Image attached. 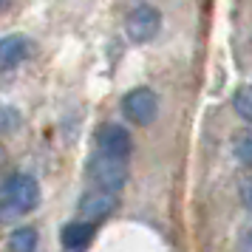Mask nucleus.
<instances>
[{
	"instance_id": "1",
	"label": "nucleus",
	"mask_w": 252,
	"mask_h": 252,
	"mask_svg": "<svg viewBox=\"0 0 252 252\" xmlns=\"http://www.w3.org/2000/svg\"><path fill=\"white\" fill-rule=\"evenodd\" d=\"M40 204V184L32 173H12L0 184V221H12Z\"/></svg>"
},
{
	"instance_id": "2",
	"label": "nucleus",
	"mask_w": 252,
	"mask_h": 252,
	"mask_svg": "<svg viewBox=\"0 0 252 252\" xmlns=\"http://www.w3.org/2000/svg\"><path fill=\"white\" fill-rule=\"evenodd\" d=\"M88 179H91L99 190L119 193V190L125 187V182H127V159L94 153L91 161H88Z\"/></svg>"
},
{
	"instance_id": "3",
	"label": "nucleus",
	"mask_w": 252,
	"mask_h": 252,
	"mask_svg": "<svg viewBox=\"0 0 252 252\" xmlns=\"http://www.w3.org/2000/svg\"><path fill=\"white\" fill-rule=\"evenodd\" d=\"M161 29V14L156 6L150 3H139L136 9H130L125 17V34L130 43H150L153 37L159 34Z\"/></svg>"
},
{
	"instance_id": "4",
	"label": "nucleus",
	"mask_w": 252,
	"mask_h": 252,
	"mask_svg": "<svg viewBox=\"0 0 252 252\" xmlns=\"http://www.w3.org/2000/svg\"><path fill=\"white\" fill-rule=\"evenodd\" d=\"M122 114L125 119H130L133 125L145 127L153 125L156 116H159V96L150 88H133L122 96Z\"/></svg>"
},
{
	"instance_id": "5",
	"label": "nucleus",
	"mask_w": 252,
	"mask_h": 252,
	"mask_svg": "<svg viewBox=\"0 0 252 252\" xmlns=\"http://www.w3.org/2000/svg\"><path fill=\"white\" fill-rule=\"evenodd\" d=\"M94 142H96L99 153H105V156H116V159H127L130 150H133L130 133H127L122 125H116V122H105V125L96 127Z\"/></svg>"
},
{
	"instance_id": "6",
	"label": "nucleus",
	"mask_w": 252,
	"mask_h": 252,
	"mask_svg": "<svg viewBox=\"0 0 252 252\" xmlns=\"http://www.w3.org/2000/svg\"><path fill=\"white\" fill-rule=\"evenodd\" d=\"M116 204H119L116 193H108V190L94 187V190H88V193L80 195V216L85 218V221L96 224V221H102V218L111 216V213L116 210Z\"/></svg>"
},
{
	"instance_id": "7",
	"label": "nucleus",
	"mask_w": 252,
	"mask_h": 252,
	"mask_svg": "<svg viewBox=\"0 0 252 252\" xmlns=\"http://www.w3.org/2000/svg\"><path fill=\"white\" fill-rule=\"evenodd\" d=\"M32 43L23 34H6L0 40V71H12L29 60Z\"/></svg>"
},
{
	"instance_id": "8",
	"label": "nucleus",
	"mask_w": 252,
	"mask_h": 252,
	"mask_svg": "<svg viewBox=\"0 0 252 252\" xmlns=\"http://www.w3.org/2000/svg\"><path fill=\"white\" fill-rule=\"evenodd\" d=\"M94 224L91 221H71V224H65L63 227V232H60V241H63V247L65 250H82V247H88L94 238Z\"/></svg>"
},
{
	"instance_id": "9",
	"label": "nucleus",
	"mask_w": 252,
	"mask_h": 252,
	"mask_svg": "<svg viewBox=\"0 0 252 252\" xmlns=\"http://www.w3.org/2000/svg\"><path fill=\"white\" fill-rule=\"evenodd\" d=\"M9 252H37V229L17 227L9 235Z\"/></svg>"
},
{
	"instance_id": "10",
	"label": "nucleus",
	"mask_w": 252,
	"mask_h": 252,
	"mask_svg": "<svg viewBox=\"0 0 252 252\" xmlns=\"http://www.w3.org/2000/svg\"><path fill=\"white\" fill-rule=\"evenodd\" d=\"M232 111L241 116V119H252V94L247 85H241L238 91L232 94Z\"/></svg>"
},
{
	"instance_id": "11",
	"label": "nucleus",
	"mask_w": 252,
	"mask_h": 252,
	"mask_svg": "<svg viewBox=\"0 0 252 252\" xmlns=\"http://www.w3.org/2000/svg\"><path fill=\"white\" fill-rule=\"evenodd\" d=\"M232 153H235V159H238L241 164H250L252 161V139H250V133H241V136L232 142Z\"/></svg>"
},
{
	"instance_id": "12",
	"label": "nucleus",
	"mask_w": 252,
	"mask_h": 252,
	"mask_svg": "<svg viewBox=\"0 0 252 252\" xmlns=\"http://www.w3.org/2000/svg\"><path fill=\"white\" fill-rule=\"evenodd\" d=\"M20 125V114L17 108H0V133H9Z\"/></svg>"
},
{
	"instance_id": "13",
	"label": "nucleus",
	"mask_w": 252,
	"mask_h": 252,
	"mask_svg": "<svg viewBox=\"0 0 252 252\" xmlns=\"http://www.w3.org/2000/svg\"><path fill=\"white\" fill-rule=\"evenodd\" d=\"M244 204L250 207V179H244Z\"/></svg>"
},
{
	"instance_id": "14",
	"label": "nucleus",
	"mask_w": 252,
	"mask_h": 252,
	"mask_svg": "<svg viewBox=\"0 0 252 252\" xmlns=\"http://www.w3.org/2000/svg\"><path fill=\"white\" fill-rule=\"evenodd\" d=\"M3 164H6V148L0 145V167H3Z\"/></svg>"
},
{
	"instance_id": "15",
	"label": "nucleus",
	"mask_w": 252,
	"mask_h": 252,
	"mask_svg": "<svg viewBox=\"0 0 252 252\" xmlns=\"http://www.w3.org/2000/svg\"><path fill=\"white\" fill-rule=\"evenodd\" d=\"M6 6H9V0H0V12H6Z\"/></svg>"
}]
</instances>
